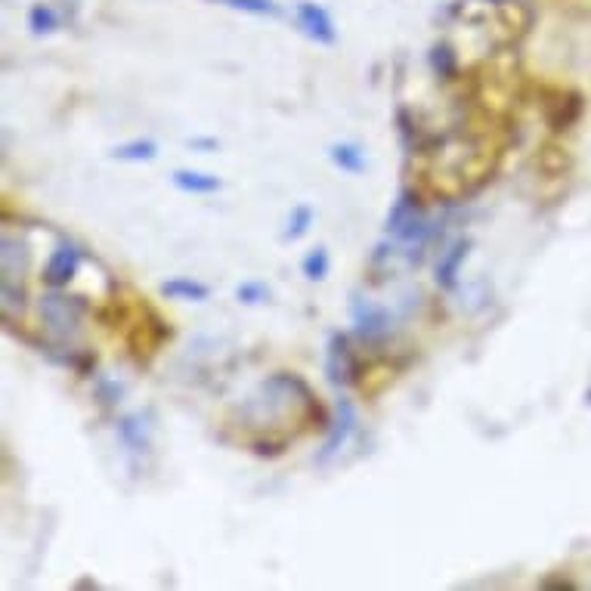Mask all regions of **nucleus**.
Returning <instances> with one entry per match:
<instances>
[{
    "instance_id": "1",
    "label": "nucleus",
    "mask_w": 591,
    "mask_h": 591,
    "mask_svg": "<svg viewBox=\"0 0 591 591\" xmlns=\"http://www.w3.org/2000/svg\"><path fill=\"white\" fill-rule=\"evenodd\" d=\"M38 313H41V322L53 338L56 350H65L62 363L81 369V360H75L69 350H75L81 332H84V313H87L84 298H72V294H62V289H50L38 303Z\"/></svg>"
},
{
    "instance_id": "2",
    "label": "nucleus",
    "mask_w": 591,
    "mask_h": 591,
    "mask_svg": "<svg viewBox=\"0 0 591 591\" xmlns=\"http://www.w3.org/2000/svg\"><path fill=\"white\" fill-rule=\"evenodd\" d=\"M431 220H427L425 205L415 189H403L396 201L387 211V224H384V232L400 245H425L431 239Z\"/></svg>"
},
{
    "instance_id": "3",
    "label": "nucleus",
    "mask_w": 591,
    "mask_h": 591,
    "mask_svg": "<svg viewBox=\"0 0 591 591\" xmlns=\"http://www.w3.org/2000/svg\"><path fill=\"white\" fill-rule=\"evenodd\" d=\"M350 319H353V334L369 348H381L394 334V313L381 303L369 301L363 294H353L350 301Z\"/></svg>"
},
{
    "instance_id": "4",
    "label": "nucleus",
    "mask_w": 591,
    "mask_h": 591,
    "mask_svg": "<svg viewBox=\"0 0 591 591\" xmlns=\"http://www.w3.org/2000/svg\"><path fill=\"white\" fill-rule=\"evenodd\" d=\"M363 365L360 356L350 344V338L344 332L329 334V348H325V381L332 384L334 391H348L353 384H360Z\"/></svg>"
},
{
    "instance_id": "5",
    "label": "nucleus",
    "mask_w": 591,
    "mask_h": 591,
    "mask_svg": "<svg viewBox=\"0 0 591 591\" xmlns=\"http://www.w3.org/2000/svg\"><path fill=\"white\" fill-rule=\"evenodd\" d=\"M356 431H360V412L353 406V400H350V396H338L332 422H329V434H325V440H322L317 453L319 465H329L334 455L348 446L350 437H353Z\"/></svg>"
},
{
    "instance_id": "6",
    "label": "nucleus",
    "mask_w": 591,
    "mask_h": 591,
    "mask_svg": "<svg viewBox=\"0 0 591 591\" xmlns=\"http://www.w3.org/2000/svg\"><path fill=\"white\" fill-rule=\"evenodd\" d=\"M294 25H298V31H301L307 41H313V44H338V25H334L332 13H329L322 3H317V0H298V3H294Z\"/></svg>"
},
{
    "instance_id": "7",
    "label": "nucleus",
    "mask_w": 591,
    "mask_h": 591,
    "mask_svg": "<svg viewBox=\"0 0 591 591\" xmlns=\"http://www.w3.org/2000/svg\"><path fill=\"white\" fill-rule=\"evenodd\" d=\"M81 267H84V248L72 239H62L50 251L41 279H44L46 289H69V282H75V276L81 273Z\"/></svg>"
},
{
    "instance_id": "8",
    "label": "nucleus",
    "mask_w": 591,
    "mask_h": 591,
    "mask_svg": "<svg viewBox=\"0 0 591 591\" xmlns=\"http://www.w3.org/2000/svg\"><path fill=\"white\" fill-rule=\"evenodd\" d=\"M31 270V248L19 236L0 239V286L25 289V276Z\"/></svg>"
},
{
    "instance_id": "9",
    "label": "nucleus",
    "mask_w": 591,
    "mask_h": 591,
    "mask_svg": "<svg viewBox=\"0 0 591 591\" xmlns=\"http://www.w3.org/2000/svg\"><path fill=\"white\" fill-rule=\"evenodd\" d=\"M470 239L468 236H462V239H455L440 251V258H437V267H434V279H437V289L443 291H455L458 289V279H462V267H465V260L470 255Z\"/></svg>"
},
{
    "instance_id": "10",
    "label": "nucleus",
    "mask_w": 591,
    "mask_h": 591,
    "mask_svg": "<svg viewBox=\"0 0 591 591\" xmlns=\"http://www.w3.org/2000/svg\"><path fill=\"white\" fill-rule=\"evenodd\" d=\"M170 183L186 193V196H214L224 189V180L217 174H208V170H193V167H177L170 174Z\"/></svg>"
},
{
    "instance_id": "11",
    "label": "nucleus",
    "mask_w": 591,
    "mask_h": 591,
    "mask_svg": "<svg viewBox=\"0 0 591 591\" xmlns=\"http://www.w3.org/2000/svg\"><path fill=\"white\" fill-rule=\"evenodd\" d=\"M162 294L170 298V301H189V303H201L211 298V286L208 282H198L193 276H174L162 282Z\"/></svg>"
},
{
    "instance_id": "12",
    "label": "nucleus",
    "mask_w": 591,
    "mask_h": 591,
    "mask_svg": "<svg viewBox=\"0 0 591 591\" xmlns=\"http://www.w3.org/2000/svg\"><path fill=\"white\" fill-rule=\"evenodd\" d=\"M118 437L131 449V453H146L152 443V425L146 422L143 412H134V415H124L118 422Z\"/></svg>"
},
{
    "instance_id": "13",
    "label": "nucleus",
    "mask_w": 591,
    "mask_h": 591,
    "mask_svg": "<svg viewBox=\"0 0 591 591\" xmlns=\"http://www.w3.org/2000/svg\"><path fill=\"white\" fill-rule=\"evenodd\" d=\"M108 155H112L115 162H127V165H146V162H155V158H158V143L149 137L127 139L122 146H115Z\"/></svg>"
},
{
    "instance_id": "14",
    "label": "nucleus",
    "mask_w": 591,
    "mask_h": 591,
    "mask_svg": "<svg viewBox=\"0 0 591 591\" xmlns=\"http://www.w3.org/2000/svg\"><path fill=\"white\" fill-rule=\"evenodd\" d=\"M329 162H332L338 170H344V174H365V167H369L365 152L360 149L356 143H350V139L329 146Z\"/></svg>"
},
{
    "instance_id": "15",
    "label": "nucleus",
    "mask_w": 591,
    "mask_h": 591,
    "mask_svg": "<svg viewBox=\"0 0 591 591\" xmlns=\"http://www.w3.org/2000/svg\"><path fill=\"white\" fill-rule=\"evenodd\" d=\"M301 273L303 279H310V282H325L329 273H332V255H329V248L325 245H317V248H310L301 260Z\"/></svg>"
},
{
    "instance_id": "16",
    "label": "nucleus",
    "mask_w": 591,
    "mask_h": 591,
    "mask_svg": "<svg viewBox=\"0 0 591 591\" xmlns=\"http://www.w3.org/2000/svg\"><path fill=\"white\" fill-rule=\"evenodd\" d=\"M313 224H317V211H313L310 205L291 208L289 220H286V229H282V242H301Z\"/></svg>"
},
{
    "instance_id": "17",
    "label": "nucleus",
    "mask_w": 591,
    "mask_h": 591,
    "mask_svg": "<svg viewBox=\"0 0 591 591\" xmlns=\"http://www.w3.org/2000/svg\"><path fill=\"white\" fill-rule=\"evenodd\" d=\"M208 3H220V7H227V10L260 15V19H276V15H282V7H279L276 0H208Z\"/></svg>"
},
{
    "instance_id": "18",
    "label": "nucleus",
    "mask_w": 591,
    "mask_h": 591,
    "mask_svg": "<svg viewBox=\"0 0 591 591\" xmlns=\"http://www.w3.org/2000/svg\"><path fill=\"white\" fill-rule=\"evenodd\" d=\"M431 69L440 81H453L458 75V53L449 44H434L431 46Z\"/></svg>"
},
{
    "instance_id": "19",
    "label": "nucleus",
    "mask_w": 591,
    "mask_h": 591,
    "mask_svg": "<svg viewBox=\"0 0 591 591\" xmlns=\"http://www.w3.org/2000/svg\"><path fill=\"white\" fill-rule=\"evenodd\" d=\"M29 29L31 34H53V31L60 29V13L53 10V7H46V3H34L29 10Z\"/></svg>"
},
{
    "instance_id": "20",
    "label": "nucleus",
    "mask_w": 591,
    "mask_h": 591,
    "mask_svg": "<svg viewBox=\"0 0 591 591\" xmlns=\"http://www.w3.org/2000/svg\"><path fill=\"white\" fill-rule=\"evenodd\" d=\"M236 298H239V303H245V307H260V303H267L273 298V289H270L267 282L248 279V282H242V286L236 289Z\"/></svg>"
},
{
    "instance_id": "21",
    "label": "nucleus",
    "mask_w": 591,
    "mask_h": 591,
    "mask_svg": "<svg viewBox=\"0 0 591 591\" xmlns=\"http://www.w3.org/2000/svg\"><path fill=\"white\" fill-rule=\"evenodd\" d=\"M186 146H189L193 152H217L220 149V143H217V139H211V137H193L189 143H186Z\"/></svg>"
}]
</instances>
